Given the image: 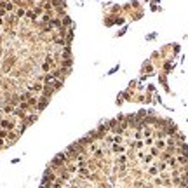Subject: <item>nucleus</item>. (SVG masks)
<instances>
[{"mask_svg":"<svg viewBox=\"0 0 188 188\" xmlns=\"http://www.w3.org/2000/svg\"><path fill=\"white\" fill-rule=\"evenodd\" d=\"M39 188H188V141L155 112L118 115L57 153Z\"/></svg>","mask_w":188,"mask_h":188,"instance_id":"1","label":"nucleus"},{"mask_svg":"<svg viewBox=\"0 0 188 188\" xmlns=\"http://www.w3.org/2000/svg\"><path fill=\"white\" fill-rule=\"evenodd\" d=\"M65 0H0V153L39 120L73 65Z\"/></svg>","mask_w":188,"mask_h":188,"instance_id":"2","label":"nucleus"}]
</instances>
